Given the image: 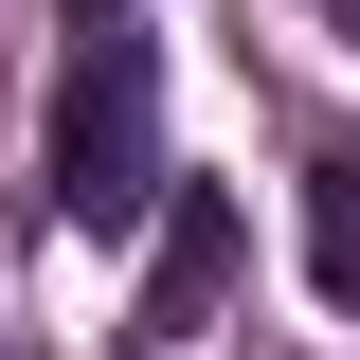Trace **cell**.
Here are the masks:
<instances>
[{
  "mask_svg": "<svg viewBox=\"0 0 360 360\" xmlns=\"http://www.w3.org/2000/svg\"><path fill=\"white\" fill-rule=\"evenodd\" d=\"M180 198L162 162V54L108 18V37H72V72H54V217L72 234H144Z\"/></svg>",
  "mask_w": 360,
  "mask_h": 360,
  "instance_id": "cell-1",
  "label": "cell"
},
{
  "mask_svg": "<svg viewBox=\"0 0 360 360\" xmlns=\"http://www.w3.org/2000/svg\"><path fill=\"white\" fill-rule=\"evenodd\" d=\"M90 18H108V0H90Z\"/></svg>",
  "mask_w": 360,
  "mask_h": 360,
  "instance_id": "cell-4",
  "label": "cell"
},
{
  "mask_svg": "<svg viewBox=\"0 0 360 360\" xmlns=\"http://www.w3.org/2000/svg\"><path fill=\"white\" fill-rule=\"evenodd\" d=\"M307 270L324 307H360V162H307Z\"/></svg>",
  "mask_w": 360,
  "mask_h": 360,
  "instance_id": "cell-3",
  "label": "cell"
},
{
  "mask_svg": "<svg viewBox=\"0 0 360 360\" xmlns=\"http://www.w3.org/2000/svg\"><path fill=\"white\" fill-rule=\"evenodd\" d=\"M217 288H234V198H217V180H180L162 217H144V324L180 342V324H217Z\"/></svg>",
  "mask_w": 360,
  "mask_h": 360,
  "instance_id": "cell-2",
  "label": "cell"
}]
</instances>
